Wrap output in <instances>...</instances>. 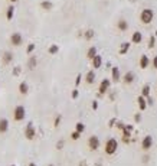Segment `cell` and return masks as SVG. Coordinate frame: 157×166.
<instances>
[{"mask_svg":"<svg viewBox=\"0 0 157 166\" xmlns=\"http://www.w3.org/2000/svg\"><path fill=\"white\" fill-rule=\"evenodd\" d=\"M153 19H154V12H153L151 9H143V10H141V13H140V20H141V23L148 25V23L153 22Z\"/></svg>","mask_w":157,"mask_h":166,"instance_id":"cell-1","label":"cell"},{"mask_svg":"<svg viewBox=\"0 0 157 166\" xmlns=\"http://www.w3.org/2000/svg\"><path fill=\"white\" fill-rule=\"evenodd\" d=\"M118 149V142L115 139H108L105 142V153L107 154H114Z\"/></svg>","mask_w":157,"mask_h":166,"instance_id":"cell-2","label":"cell"},{"mask_svg":"<svg viewBox=\"0 0 157 166\" xmlns=\"http://www.w3.org/2000/svg\"><path fill=\"white\" fill-rule=\"evenodd\" d=\"M25 117H26V108L23 106H16L13 110V119L16 121H22L25 120Z\"/></svg>","mask_w":157,"mask_h":166,"instance_id":"cell-3","label":"cell"},{"mask_svg":"<svg viewBox=\"0 0 157 166\" xmlns=\"http://www.w3.org/2000/svg\"><path fill=\"white\" fill-rule=\"evenodd\" d=\"M35 136H36V129L33 127V123L29 121L28 126L25 127V137H26L28 140H33Z\"/></svg>","mask_w":157,"mask_h":166,"instance_id":"cell-4","label":"cell"},{"mask_svg":"<svg viewBox=\"0 0 157 166\" xmlns=\"http://www.w3.org/2000/svg\"><path fill=\"white\" fill-rule=\"evenodd\" d=\"M10 42H12L13 46H20V45L23 43V38H22V35H20L19 32H15V33H12V36H10Z\"/></svg>","mask_w":157,"mask_h":166,"instance_id":"cell-5","label":"cell"},{"mask_svg":"<svg viewBox=\"0 0 157 166\" xmlns=\"http://www.w3.org/2000/svg\"><path fill=\"white\" fill-rule=\"evenodd\" d=\"M110 85H111V81H110V79H107V78H104V79L101 81V84H99L98 93H99V94H105V93L108 91Z\"/></svg>","mask_w":157,"mask_h":166,"instance_id":"cell-6","label":"cell"},{"mask_svg":"<svg viewBox=\"0 0 157 166\" xmlns=\"http://www.w3.org/2000/svg\"><path fill=\"white\" fill-rule=\"evenodd\" d=\"M88 146H89L91 150H97V149L99 147V139H98L97 136H91V137L88 139Z\"/></svg>","mask_w":157,"mask_h":166,"instance_id":"cell-7","label":"cell"},{"mask_svg":"<svg viewBox=\"0 0 157 166\" xmlns=\"http://www.w3.org/2000/svg\"><path fill=\"white\" fill-rule=\"evenodd\" d=\"M151 146H153V137L151 136H145L143 139V142H141L143 150H148V149H151Z\"/></svg>","mask_w":157,"mask_h":166,"instance_id":"cell-8","label":"cell"},{"mask_svg":"<svg viewBox=\"0 0 157 166\" xmlns=\"http://www.w3.org/2000/svg\"><path fill=\"white\" fill-rule=\"evenodd\" d=\"M111 77H112L114 82H118L121 79V74H120V68L118 66H112L111 68Z\"/></svg>","mask_w":157,"mask_h":166,"instance_id":"cell-9","label":"cell"},{"mask_svg":"<svg viewBox=\"0 0 157 166\" xmlns=\"http://www.w3.org/2000/svg\"><path fill=\"white\" fill-rule=\"evenodd\" d=\"M134 72H131V71H128V72H125L124 74V77H122V81L125 82V84H131V82H134Z\"/></svg>","mask_w":157,"mask_h":166,"instance_id":"cell-10","label":"cell"},{"mask_svg":"<svg viewBox=\"0 0 157 166\" xmlns=\"http://www.w3.org/2000/svg\"><path fill=\"white\" fill-rule=\"evenodd\" d=\"M137 103H138V107H140V110L141 111H144L145 108H147V98L145 97H143V96H140L138 98H137Z\"/></svg>","mask_w":157,"mask_h":166,"instance_id":"cell-11","label":"cell"},{"mask_svg":"<svg viewBox=\"0 0 157 166\" xmlns=\"http://www.w3.org/2000/svg\"><path fill=\"white\" fill-rule=\"evenodd\" d=\"M148 65H150L148 56H147V55H141V58H140V68H141V69H145Z\"/></svg>","mask_w":157,"mask_h":166,"instance_id":"cell-12","label":"cell"},{"mask_svg":"<svg viewBox=\"0 0 157 166\" xmlns=\"http://www.w3.org/2000/svg\"><path fill=\"white\" fill-rule=\"evenodd\" d=\"M9 130V121L7 119H0V133H6Z\"/></svg>","mask_w":157,"mask_h":166,"instance_id":"cell-13","label":"cell"},{"mask_svg":"<svg viewBox=\"0 0 157 166\" xmlns=\"http://www.w3.org/2000/svg\"><path fill=\"white\" fill-rule=\"evenodd\" d=\"M85 81H87V84H94V81H95V71H88L87 75H85Z\"/></svg>","mask_w":157,"mask_h":166,"instance_id":"cell-14","label":"cell"},{"mask_svg":"<svg viewBox=\"0 0 157 166\" xmlns=\"http://www.w3.org/2000/svg\"><path fill=\"white\" fill-rule=\"evenodd\" d=\"M141 41H143V33H141V32H138V30H137V32H134V33H133V36H131V42H133V43H140Z\"/></svg>","mask_w":157,"mask_h":166,"instance_id":"cell-15","label":"cell"},{"mask_svg":"<svg viewBox=\"0 0 157 166\" xmlns=\"http://www.w3.org/2000/svg\"><path fill=\"white\" fill-rule=\"evenodd\" d=\"M36 65H38V58H36L35 55L29 56V61H28V68H29V69H35V68H36Z\"/></svg>","mask_w":157,"mask_h":166,"instance_id":"cell-16","label":"cell"},{"mask_svg":"<svg viewBox=\"0 0 157 166\" xmlns=\"http://www.w3.org/2000/svg\"><path fill=\"white\" fill-rule=\"evenodd\" d=\"M101 65H102V56H101V55H97V56L92 59V66H94L95 69H98V68H101Z\"/></svg>","mask_w":157,"mask_h":166,"instance_id":"cell-17","label":"cell"},{"mask_svg":"<svg viewBox=\"0 0 157 166\" xmlns=\"http://www.w3.org/2000/svg\"><path fill=\"white\" fill-rule=\"evenodd\" d=\"M117 28H118L121 32H125V30L128 29V22H127V20H124V19H121V20H118Z\"/></svg>","mask_w":157,"mask_h":166,"instance_id":"cell-18","label":"cell"},{"mask_svg":"<svg viewBox=\"0 0 157 166\" xmlns=\"http://www.w3.org/2000/svg\"><path fill=\"white\" fill-rule=\"evenodd\" d=\"M13 61V54L10 52V51H6L5 54H3V62L7 65V64H10Z\"/></svg>","mask_w":157,"mask_h":166,"instance_id":"cell-19","label":"cell"},{"mask_svg":"<svg viewBox=\"0 0 157 166\" xmlns=\"http://www.w3.org/2000/svg\"><path fill=\"white\" fill-rule=\"evenodd\" d=\"M97 55H98V54H97V48H95V46H91V48L88 49V52H87V58L91 59V61H92Z\"/></svg>","mask_w":157,"mask_h":166,"instance_id":"cell-20","label":"cell"},{"mask_svg":"<svg viewBox=\"0 0 157 166\" xmlns=\"http://www.w3.org/2000/svg\"><path fill=\"white\" fill-rule=\"evenodd\" d=\"M19 93H20V94H23V96L29 93V85L26 84L25 81H23V82H20V84H19Z\"/></svg>","mask_w":157,"mask_h":166,"instance_id":"cell-21","label":"cell"},{"mask_svg":"<svg viewBox=\"0 0 157 166\" xmlns=\"http://www.w3.org/2000/svg\"><path fill=\"white\" fill-rule=\"evenodd\" d=\"M128 49H130V42H124V43H121L118 52H120V55H125L128 52Z\"/></svg>","mask_w":157,"mask_h":166,"instance_id":"cell-22","label":"cell"},{"mask_svg":"<svg viewBox=\"0 0 157 166\" xmlns=\"http://www.w3.org/2000/svg\"><path fill=\"white\" fill-rule=\"evenodd\" d=\"M13 15H15V7H13V6H9L7 10H6V19H7V20H12V19H13Z\"/></svg>","mask_w":157,"mask_h":166,"instance_id":"cell-23","label":"cell"},{"mask_svg":"<svg viewBox=\"0 0 157 166\" xmlns=\"http://www.w3.org/2000/svg\"><path fill=\"white\" fill-rule=\"evenodd\" d=\"M141 96L145 97V98L150 97V85H148V84H145V85L143 87V90H141Z\"/></svg>","mask_w":157,"mask_h":166,"instance_id":"cell-24","label":"cell"},{"mask_svg":"<svg viewBox=\"0 0 157 166\" xmlns=\"http://www.w3.org/2000/svg\"><path fill=\"white\" fill-rule=\"evenodd\" d=\"M52 6H53V5H52L51 2H48V0H45V2H42V3H41V7H42L43 10H51V9H52Z\"/></svg>","mask_w":157,"mask_h":166,"instance_id":"cell-25","label":"cell"},{"mask_svg":"<svg viewBox=\"0 0 157 166\" xmlns=\"http://www.w3.org/2000/svg\"><path fill=\"white\" fill-rule=\"evenodd\" d=\"M48 52H49L51 55H55V54L59 52V46H58V45H51L49 49H48Z\"/></svg>","mask_w":157,"mask_h":166,"instance_id":"cell-26","label":"cell"},{"mask_svg":"<svg viewBox=\"0 0 157 166\" xmlns=\"http://www.w3.org/2000/svg\"><path fill=\"white\" fill-rule=\"evenodd\" d=\"M94 35H95V32H94L92 29H88V30L85 32V35H84V36H85V39H87V41H91V39L94 38Z\"/></svg>","mask_w":157,"mask_h":166,"instance_id":"cell-27","label":"cell"},{"mask_svg":"<svg viewBox=\"0 0 157 166\" xmlns=\"http://www.w3.org/2000/svg\"><path fill=\"white\" fill-rule=\"evenodd\" d=\"M75 130L79 131V133H84V131H85V124H84V123H76V124H75Z\"/></svg>","mask_w":157,"mask_h":166,"instance_id":"cell-28","label":"cell"},{"mask_svg":"<svg viewBox=\"0 0 157 166\" xmlns=\"http://www.w3.org/2000/svg\"><path fill=\"white\" fill-rule=\"evenodd\" d=\"M154 45H156V35H151L148 39V48L151 49V48H154Z\"/></svg>","mask_w":157,"mask_h":166,"instance_id":"cell-29","label":"cell"},{"mask_svg":"<svg viewBox=\"0 0 157 166\" xmlns=\"http://www.w3.org/2000/svg\"><path fill=\"white\" fill-rule=\"evenodd\" d=\"M79 137H81V133H79V131H76V130H75V131H72V133H71V139H72V140H78Z\"/></svg>","mask_w":157,"mask_h":166,"instance_id":"cell-30","label":"cell"},{"mask_svg":"<svg viewBox=\"0 0 157 166\" xmlns=\"http://www.w3.org/2000/svg\"><path fill=\"white\" fill-rule=\"evenodd\" d=\"M130 134H131L130 131H125V130H124V136H122L124 143H128V142H130Z\"/></svg>","mask_w":157,"mask_h":166,"instance_id":"cell-31","label":"cell"},{"mask_svg":"<svg viewBox=\"0 0 157 166\" xmlns=\"http://www.w3.org/2000/svg\"><path fill=\"white\" fill-rule=\"evenodd\" d=\"M35 48H36V46H35V43H29V45H28V48H26V52H28V54H32V52L35 51Z\"/></svg>","mask_w":157,"mask_h":166,"instance_id":"cell-32","label":"cell"},{"mask_svg":"<svg viewBox=\"0 0 157 166\" xmlns=\"http://www.w3.org/2000/svg\"><path fill=\"white\" fill-rule=\"evenodd\" d=\"M61 121H62V116L59 114V116H56V119H55V123H53V126H55V127H58Z\"/></svg>","mask_w":157,"mask_h":166,"instance_id":"cell-33","label":"cell"},{"mask_svg":"<svg viewBox=\"0 0 157 166\" xmlns=\"http://www.w3.org/2000/svg\"><path fill=\"white\" fill-rule=\"evenodd\" d=\"M81 79H82V75H81V74H78V75H76V79H75V85H76V87L81 84Z\"/></svg>","mask_w":157,"mask_h":166,"instance_id":"cell-34","label":"cell"},{"mask_svg":"<svg viewBox=\"0 0 157 166\" xmlns=\"http://www.w3.org/2000/svg\"><path fill=\"white\" fill-rule=\"evenodd\" d=\"M71 96H72V98L75 100V98H78V96H79V91H78V90L75 88V90L72 91V94H71Z\"/></svg>","mask_w":157,"mask_h":166,"instance_id":"cell-35","label":"cell"},{"mask_svg":"<svg viewBox=\"0 0 157 166\" xmlns=\"http://www.w3.org/2000/svg\"><path fill=\"white\" fill-rule=\"evenodd\" d=\"M151 65H153V68H154V69H157V55L153 58V61H151Z\"/></svg>","mask_w":157,"mask_h":166,"instance_id":"cell-36","label":"cell"},{"mask_svg":"<svg viewBox=\"0 0 157 166\" xmlns=\"http://www.w3.org/2000/svg\"><path fill=\"white\" fill-rule=\"evenodd\" d=\"M62 147H64V140H59V142L56 143V149H58V150H61Z\"/></svg>","mask_w":157,"mask_h":166,"instance_id":"cell-37","label":"cell"},{"mask_svg":"<svg viewBox=\"0 0 157 166\" xmlns=\"http://www.w3.org/2000/svg\"><path fill=\"white\" fill-rule=\"evenodd\" d=\"M20 74V66H16L15 68V72H13V75H19Z\"/></svg>","mask_w":157,"mask_h":166,"instance_id":"cell-38","label":"cell"},{"mask_svg":"<svg viewBox=\"0 0 157 166\" xmlns=\"http://www.w3.org/2000/svg\"><path fill=\"white\" fill-rule=\"evenodd\" d=\"M134 120H135L137 123H140V121H141V116H140V114H135V117H134Z\"/></svg>","mask_w":157,"mask_h":166,"instance_id":"cell-39","label":"cell"},{"mask_svg":"<svg viewBox=\"0 0 157 166\" xmlns=\"http://www.w3.org/2000/svg\"><path fill=\"white\" fill-rule=\"evenodd\" d=\"M147 104H148V106H153V98H151V97H147Z\"/></svg>","mask_w":157,"mask_h":166,"instance_id":"cell-40","label":"cell"},{"mask_svg":"<svg viewBox=\"0 0 157 166\" xmlns=\"http://www.w3.org/2000/svg\"><path fill=\"white\" fill-rule=\"evenodd\" d=\"M98 108V103L97 101H92V110H97Z\"/></svg>","mask_w":157,"mask_h":166,"instance_id":"cell-41","label":"cell"},{"mask_svg":"<svg viewBox=\"0 0 157 166\" xmlns=\"http://www.w3.org/2000/svg\"><path fill=\"white\" fill-rule=\"evenodd\" d=\"M117 127H118L120 130H124V127H125V126H124L122 123H117Z\"/></svg>","mask_w":157,"mask_h":166,"instance_id":"cell-42","label":"cell"},{"mask_svg":"<svg viewBox=\"0 0 157 166\" xmlns=\"http://www.w3.org/2000/svg\"><path fill=\"white\" fill-rule=\"evenodd\" d=\"M29 166H36V163H33V162H32V163H29Z\"/></svg>","mask_w":157,"mask_h":166,"instance_id":"cell-43","label":"cell"},{"mask_svg":"<svg viewBox=\"0 0 157 166\" xmlns=\"http://www.w3.org/2000/svg\"><path fill=\"white\" fill-rule=\"evenodd\" d=\"M9 2H12V3H15V2H18V0H9Z\"/></svg>","mask_w":157,"mask_h":166,"instance_id":"cell-44","label":"cell"},{"mask_svg":"<svg viewBox=\"0 0 157 166\" xmlns=\"http://www.w3.org/2000/svg\"><path fill=\"white\" fill-rule=\"evenodd\" d=\"M48 166H55V165H48Z\"/></svg>","mask_w":157,"mask_h":166,"instance_id":"cell-45","label":"cell"},{"mask_svg":"<svg viewBox=\"0 0 157 166\" xmlns=\"http://www.w3.org/2000/svg\"><path fill=\"white\" fill-rule=\"evenodd\" d=\"M12 166H16V165H12Z\"/></svg>","mask_w":157,"mask_h":166,"instance_id":"cell-46","label":"cell"}]
</instances>
